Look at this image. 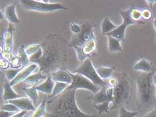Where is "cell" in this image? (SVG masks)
I'll return each mask as SVG.
<instances>
[{"label":"cell","mask_w":156,"mask_h":117,"mask_svg":"<svg viewBox=\"0 0 156 117\" xmlns=\"http://www.w3.org/2000/svg\"><path fill=\"white\" fill-rule=\"evenodd\" d=\"M41 48L30 56V61L40 66V72L50 76L58 69H63L67 60L69 43L59 33H48L40 43Z\"/></svg>","instance_id":"6da1fadb"},{"label":"cell","mask_w":156,"mask_h":117,"mask_svg":"<svg viewBox=\"0 0 156 117\" xmlns=\"http://www.w3.org/2000/svg\"><path fill=\"white\" fill-rule=\"evenodd\" d=\"M76 90L66 89L47 102L45 117H99L83 112L76 102Z\"/></svg>","instance_id":"7a4b0ae2"},{"label":"cell","mask_w":156,"mask_h":117,"mask_svg":"<svg viewBox=\"0 0 156 117\" xmlns=\"http://www.w3.org/2000/svg\"><path fill=\"white\" fill-rule=\"evenodd\" d=\"M155 72L141 74L136 79L137 102L141 108H149L156 102L153 76Z\"/></svg>","instance_id":"3957f363"},{"label":"cell","mask_w":156,"mask_h":117,"mask_svg":"<svg viewBox=\"0 0 156 117\" xmlns=\"http://www.w3.org/2000/svg\"><path fill=\"white\" fill-rule=\"evenodd\" d=\"M117 85L114 87L113 98L111 103V110L116 109L118 107L123 106L121 105L126 102L130 95L131 85L129 80L125 77L118 78Z\"/></svg>","instance_id":"277c9868"},{"label":"cell","mask_w":156,"mask_h":117,"mask_svg":"<svg viewBox=\"0 0 156 117\" xmlns=\"http://www.w3.org/2000/svg\"><path fill=\"white\" fill-rule=\"evenodd\" d=\"M25 9L30 11L39 12H52L57 10H68L64 5L60 3H51L50 1H34V0H23L20 2Z\"/></svg>","instance_id":"5b68a950"},{"label":"cell","mask_w":156,"mask_h":117,"mask_svg":"<svg viewBox=\"0 0 156 117\" xmlns=\"http://www.w3.org/2000/svg\"><path fill=\"white\" fill-rule=\"evenodd\" d=\"M73 74H79L83 75L86 77L87 78L92 81L94 84L103 88V87H107L108 86L107 83L105 82L103 79H101L96 71V69L91 62L90 58H87L84 61L81 63L80 66L76 69L70 71Z\"/></svg>","instance_id":"8992f818"},{"label":"cell","mask_w":156,"mask_h":117,"mask_svg":"<svg viewBox=\"0 0 156 117\" xmlns=\"http://www.w3.org/2000/svg\"><path fill=\"white\" fill-rule=\"evenodd\" d=\"M81 31L78 34H74L69 43L70 47L74 48H80L84 43H85L90 38L93 32L94 28L96 27V23L91 22H83L80 23Z\"/></svg>","instance_id":"52a82bcc"},{"label":"cell","mask_w":156,"mask_h":117,"mask_svg":"<svg viewBox=\"0 0 156 117\" xmlns=\"http://www.w3.org/2000/svg\"><path fill=\"white\" fill-rule=\"evenodd\" d=\"M132 8H133V6L130 7L129 8L126 10H123V11L120 12L122 18H123V23L120 26H117V28L114 31L108 33L107 35H110L112 37H113V38H115L119 40L120 41H122V40H124L125 31H126V29L129 26L133 24H141V23L135 22V20L132 19L131 16Z\"/></svg>","instance_id":"ba28073f"},{"label":"cell","mask_w":156,"mask_h":117,"mask_svg":"<svg viewBox=\"0 0 156 117\" xmlns=\"http://www.w3.org/2000/svg\"><path fill=\"white\" fill-rule=\"evenodd\" d=\"M69 72L71 76H72L73 82L68 87L67 89L76 90L77 89H86L90 90V92L94 94H97L98 92H99L101 88V87L94 84L92 81L87 78L86 77L81 74H73L70 71Z\"/></svg>","instance_id":"9c48e42d"},{"label":"cell","mask_w":156,"mask_h":117,"mask_svg":"<svg viewBox=\"0 0 156 117\" xmlns=\"http://www.w3.org/2000/svg\"><path fill=\"white\" fill-rule=\"evenodd\" d=\"M76 55L79 61L83 63L87 58H90L97 51V39L94 32L91 34L90 39L80 47L75 48Z\"/></svg>","instance_id":"30bf717a"},{"label":"cell","mask_w":156,"mask_h":117,"mask_svg":"<svg viewBox=\"0 0 156 117\" xmlns=\"http://www.w3.org/2000/svg\"><path fill=\"white\" fill-rule=\"evenodd\" d=\"M13 26L12 23H9L8 28L2 35L1 43V53L3 52L11 53L13 48Z\"/></svg>","instance_id":"8fae6325"},{"label":"cell","mask_w":156,"mask_h":117,"mask_svg":"<svg viewBox=\"0 0 156 117\" xmlns=\"http://www.w3.org/2000/svg\"><path fill=\"white\" fill-rule=\"evenodd\" d=\"M8 102L12 103L13 105H16L22 111H23V110H26V111H35V110L36 109L32 100L29 98L28 97H21V98L17 99L9 100Z\"/></svg>","instance_id":"7c38bea8"},{"label":"cell","mask_w":156,"mask_h":117,"mask_svg":"<svg viewBox=\"0 0 156 117\" xmlns=\"http://www.w3.org/2000/svg\"><path fill=\"white\" fill-rule=\"evenodd\" d=\"M36 68L37 64H32L28 65V66L23 68L21 71L19 72L18 76H17L12 81L9 82L10 85L12 86L13 85L17 84L19 82H23L26 78H28L30 75H32V72L34 71Z\"/></svg>","instance_id":"4fadbf2b"},{"label":"cell","mask_w":156,"mask_h":117,"mask_svg":"<svg viewBox=\"0 0 156 117\" xmlns=\"http://www.w3.org/2000/svg\"><path fill=\"white\" fill-rule=\"evenodd\" d=\"M51 78L55 82H63L70 85L73 82V78L70 72L66 71L64 69H58L54 72L51 74Z\"/></svg>","instance_id":"5bb4252c"},{"label":"cell","mask_w":156,"mask_h":117,"mask_svg":"<svg viewBox=\"0 0 156 117\" xmlns=\"http://www.w3.org/2000/svg\"><path fill=\"white\" fill-rule=\"evenodd\" d=\"M3 15L9 23H19L20 22V19L16 13V3H12L6 7Z\"/></svg>","instance_id":"9a60e30c"},{"label":"cell","mask_w":156,"mask_h":117,"mask_svg":"<svg viewBox=\"0 0 156 117\" xmlns=\"http://www.w3.org/2000/svg\"><path fill=\"white\" fill-rule=\"evenodd\" d=\"M54 85H55V83L52 80L51 76L50 75L45 80L44 82L37 86L36 89L38 91L45 93L46 95H52Z\"/></svg>","instance_id":"2e32d148"},{"label":"cell","mask_w":156,"mask_h":117,"mask_svg":"<svg viewBox=\"0 0 156 117\" xmlns=\"http://www.w3.org/2000/svg\"><path fill=\"white\" fill-rule=\"evenodd\" d=\"M3 98L5 101H9V100H12L14 99H17L21 98L19 95H18L14 90L12 88V86L10 85L9 82H6L3 84Z\"/></svg>","instance_id":"e0dca14e"},{"label":"cell","mask_w":156,"mask_h":117,"mask_svg":"<svg viewBox=\"0 0 156 117\" xmlns=\"http://www.w3.org/2000/svg\"><path fill=\"white\" fill-rule=\"evenodd\" d=\"M133 69L137 71L143 72L145 73H150L153 72V67L151 64L146 59L142 58L135 64Z\"/></svg>","instance_id":"ac0fdd59"},{"label":"cell","mask_w":156,"mask_h":117,"mask_svg":"<svg viewBox=\"0 0 156 117\" xmlns=\"http://www.w3.org/2000/svg\"><path fill=\"white\" fill-rule=\"evenodd\" d=\"M108 38V50L111 53L122 52L123 49L121 44V41L110 35H107Z\"/></svg>","instance_id":"d6986e66"},{"label":"cell","mask_w":156,"mask_h":117,"mask_svg":"<svg viewBox=\"0 0 156 117\" xmlns=\"http://www.w3.org/2000/svg\"><path fill=\"white\" fill-rule=\"evenodd\" d=\"M101 32H102L103 34H106V35L114 31V30L117 28V26L116 25H115L114 23L111 21L109 18H108V16H106L103 19L102 23H101Z\"/></svg>","instance_id":"ffe728a7"},{"label":"cell","mask_w":156,"mask_h":117,"mask_svg":"<svg viewBox=\"0 0 156 117\" xmlns=\"http://www.w3.org/2000/svg\"><path fill=\"white\" fill-rule=\"evenodd\" d=\"M113 68L112 67H105V66H101L99 68H96V71L99 76L100 78L103 80L109 79L113 76Z\"/></svg>","instance_id":"44dd1931"},{"label":"cell","mask_w":156,"mask_h":117,"mask_svg":"<svg viewBox=\"0 0 156 117\" xmlns=\"http://www.w3.org/2000/svg\"><path fill=\"white\" fill-rule=\"evenodd\" d=\"M107 87H103L99 90V92H98L95 96H94L93 101L95 105H98V104L103 103L107 101H112L111 100L108 98V97L107 95Z\"/></svg>","instance_id":"7402d4cb"},{"label":"cell","mask_w":156,"mask_h":117,"mask_svg":"<svg viewBox=\"0 0 156 117\" xmlns=\"http://www.w3.org/2000/svg\"><path fill=\"white\" fill-rule=\"evenodd\" d=\"M16 56L20 60V63H21L22 66L26 67L28 66L30 61V58H28V56L25 50L24 46L22 45L20 47L18 52L16 53Z\"/></svg>","instance_id":"603a6c76"},{"label":"cell","mask_w":156,"mask_h":117,"mask_svg":"<svg viewBox=\"0 0 156 117\" xmlns=\"http://www.w3.org/2000/svg\"><path fill=\"white\" fill-rule=\"evenodd\" d=\"M46 75H44L41 72H38V73L33 74L30 75L28 78H26L23 82L27 84H32L34 85L36 84H38L41 79H46L48 78Z\"/></svg>","instance_id":"cb8c5ba5"},{"label":"cell","mask_w":156,"mask_h":117,"mask_svg":"<svg viewBox=\"0 0 156 117\" xmlns=\"http://www.w3.org/2000/svg\"><path fill=\"white\" fill-rule=\"evenodd\" d=\"M46 96L42 100L40 105L34 111L32 117H45L46 115Z\"/></svg>","instance_id":"d4e9b609"},{"label":"cell","mask_w":156,"mask_h":117,"mask_svg":"<svg viewBox=\"0 0 156 117\" xmlns=\"http://www.w3.org/2000/svg\"><path fill=\"white\" fill-rule=\"evenodd\" d=\"M37 84H36L33 85L31 87H29V88H26L24 89V91L26 94V95L28 96V98L32 100L33 102L34 105H35L37 100H38V90L36 89Z\"/></svg>","instance_id":"484cf974"},{"label":"cell","mask_w":156,"mask_h":117,"mask_svg":"<svg viewBox=\"0 0 156 117\" xmlns=\"http://www.w3.org/2000/svg\"><path fill=\"white\" fill-rule=\"evenodd\" d=\"M111 103L112 101H107L103 103L94 105V108L97 110L98 115H102L105 112H108L111 110Z\"/></svg>","instance_id":"4316f807"},{"label":"cell","mask_w":156,"mask_h":117,"mask_svg":"<svg viewBox=\"0 0 156 117\" xmlns=\"http://www.w3.org/2000/svg\"><path fill=\"white\" fill-rule=\"evenodd\" d=\"M69 86L70 85L66 83L55 82V85H54L52 94V97L56 96L58 95H60V94H62V92H64Z\"/></svg>","instance_id":"83f0119b"},{"label":"cell","mask_w":156,"mask_h":117,"mask_svg":"<svg viewBox=\"0 0 156 117\" xmlns=\"http://www.w3.org/2000/svg\"><path fill=\"white\" fill-rule=\"evenodd\" d=\"M21 68H9L5 70V74L7 79L9 80L10 82L18 76L19 72L21 71Z\"/></svg>","instance_id":"f1b7e54d"},{"label":"cell","mask_w":156,"mask_h":117,"mask_svg":"<svg viewBox=\"0 0 156 117\" xmlns=\"http://www.w3.org/2000/svg\"><path fill=\"white\" fill-rule=\"evenodd\" d=\"M1 110H4V111H8L9 112L13 113H18L22 111V110H20L16 105L9 102H7L4 104V105H2Z\"/></svg>","instance_id":"f546056e"},{"label":"cell","mask_w":156,"mask_h":117,"mask_svg":"<svg viewBox=\"0 0 156 117\" xmlns=\"http://www.w3.org/2000/svg\"><path fill=\"white\" fill-rule=\"evenodd\" d=\"M41 48L40 43H34V44L29 45L25 48V50L28 56H31L38 51L40 48Z\"/></svg>","instance_id":"4dcf8cb0"},{"label":"cell","mask_w":156,"mask_h":117,"mask_svg":"<svg viewBox=\"0 0 156 117\" xmlns=\"http://www.w3.org/2000/svg\"><path fill=\"white\" fill-rule=\"evenodd\" d=\"M131 16L132 19L135 20V22H137L139 23H141V24H144V22H141L140 21V19L142 18L141 16V11H140V9L135 8L133 6L132 8L131 12Z\"/></svg>","instance_id":"1f68e13d"},{"label":"cell","mask_w":156,"mask_h":117,"mask_svg":"<svg viewBox=\"0 0 156 117\" xmlns=\"http://www.w3.org/2000/svg\"><path fill=\"white\" fill-rule=\"evenodd\" d=\"M139 115L138 112H131L125 109L123 106L119 108V117H136Z\"/></svg>","instance_id":"d6a6232c"},{"label":"cell","mask_w":156,"mask_h":117,"mask_svg":"<svg viewBox=\"0 0 156 117\" xmlns=\"http://www.w3.org/2000/svg\"><path fill=\"white\" fill-rule=\"evenodd\" d=\"M9 65L11 66L12 68H20L22 67V64L20 63L19 59L17 58L16 55L13 54L12 58L9 60Z\"/></svg>","instance_id":"836d02e7"},{"label":"cell","mask_w":156,"mask_h":117,"mask_svg":"<svg viewBox=\"0 0 156 117\" xmlns=\"http://www.w3.org/2000/svg\"><path fill=\"white\" fill-rule=\"evenodd\" d=\"M70 29L71 30V32H72L74 34H78V33H79L81 31L80 25L74 22L70 23Z\"/></svg>","instance_id":"e575fe53"},{"label":"cell","mask_w":156,"mask_h":117,"mask_svg":"<svg viewBox=\"0 0 156 117\" xmlns=\"http://www.w3.org/2000/svg\"><path fill=\"white\" fill-rule=\"evenodd\" d=\"M141 16L142 18L145 20L150 19L152 17V13L151 12V10L147 9H144L143 11H141Z\"/></svg>","instance_id":"d590c367"},{"label":"cell","mask_w":156,"mask_h":117,"mask_svg":"<svg viewBox=\"0 0 156 117\" xmlns=\"http://www.w3.org/2000/svg\"><path fill=\"white\" fill-rule=\"evenodd\" d=\"M118 78L117 77H114V76H112L111 78H110L108 80V82H107V84L108 86H109V87L111 88H114V87L116 86L118 84Z\"/></svg>","instance_id":"8d00e7d4"},{"label":"cell","mask_w":156,"mask_h":117,"mask_svg":"<svg viewBox=\"0 0 156 117\" xmlns=\"http://www.w3.org/2000/svg\"><path fill=\"white\" fill-rule=\"evenodd\" d=\"M9 62L8 60L1 58V68L2 69H9Z\"/></svg>","instance_id":"74e56055"},{"label":"cell","mask_w":156,"mask_h":117,"mask_svg":"<svg viewBox=\"0 0 156 117\" xmlns=\"http://www.w3.org/2000/svg\"><path fill=\"white\" fill-rule=\"evenodd\" d=\"M106 92H107V95L108 97V98H109L111 100H113V94H114V88H111V87H108V88H107Z\"/></svg>","instance_id":"f35d334b"},{"label":"cell","mask_w":156,"mask_h":117,"mask_svg":"<svg viewBox=\"0 0 156 117\" xmlns=\"http://www.w3.org/2000/svg\"><path fill=\"white\" fill-rule=\"evenodd\" d=\"M16 113L9 112L8 111H4V110H1L0 112V116L1 117H12L13 115H14Z\"/></svg>","instance_id":"ab89813d"},{"label":"cell","mask_w":156,"mask_h":117,"mask_svg":"<svg viewBox=\"0 0 156 117\" xmlns=\"http://www.w3.org/2000/svg\"><path fill=\"white\" fill-rule=\"evenodd\" d=\"M144 117H156V108L147 113Z\"/></svg>","instance_id":"60d3db41"},{"label":"cell","mask_w":156,"mask_h":117,"mask_svg":"<svg viewBox=\"0 0 156 117\" xmlns=\"http://www.w3.org/2000/svg\"><path fill=\"white\" fill-rule=\"evenodd\" d=\"M27 111L26 110H23V111H21L18 113H16L14 115H13L12 117H23L24 115H26L27 114Z\"/></svg>","instance_id":"b9f144b4"},{"label":"cell","mask_w":156,"mask_h":117,"mask_svg":"<svg viewBox=\"0 0 156 117\" xmlns=\"http://www.w3.org/2000/svg\"><path fill=\"white\" fill-rule=\"evenodd\" d=\"M146 2L148 3L149 5H150L151 8H152L153 7V5L155 3H156V1H146Z\"/></svg>","instance_id":"7bdbcfd3"},{"label":"cell","mask_w":156,"mask_h":117,"mask_svg":"<svg viewBox=\"0 0 156 117\" xmlns=\"http://www.w3.org/2000/svg\"><path fill=\"white\" fill-rule=\"evenodd\" d=\"M153 82L155 86H156V73L154 74V76H153Z\"/></svg>","instance_id":"ee69618b"},{"label":"cell","mask_w":156,"mask_h":117,"mask_svg":"<svg viewBox=\"0 0 156 117\" xmlns=\"http://www.w3.org/2000/svg\"><path fill=\"white\" fill-rule=\"evenodd\" d=\"M153 26L154 27L155 29L156 30V18L154 19V21H153Z\"/></svg>","instance_id":"f6af8a7d"},{"label":"cell","mask_w":156,"mask_h":117,"mask_svg":"<svg viewBox=\"0 0 156 117\" xmlns=\"http://www.w3.org/2000/svg\"><path fill=\"white\" fill-rule=\"evenodd\" d=\"M23 117H28V115H27V114H26V115H24V116H23Z\"/></svg>","instance_id":"bcb514c9"},{"label":"cell","mask_w":156,"mask_h":117,"mask_svg":"<svg viewBox=\"0 0 156 117\" xmlns=\"http://www.w3.org/2000/svg\"><path fill=\"white\" fill-rule=\"evenodd\" d=\"M155 42H156V41H155Z\"/></svg>","instance_id":"7dc6e473"}]
</instances>
